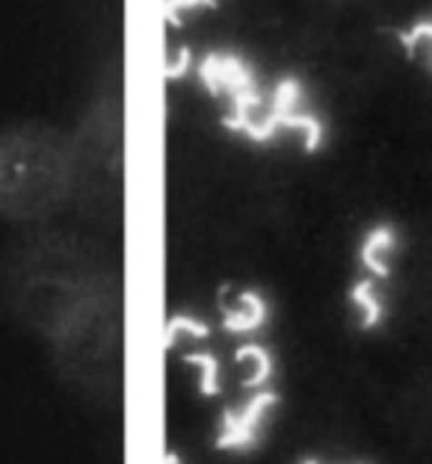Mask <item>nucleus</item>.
Listing matches in <instances>:
<instances>
[{
  "label": "nucleus",
  "mask_w": 432,
  "mask_h": 464,
  "mask_svg": "<svg viewBox=\"0 0 432 464\" xmlns=\"http://www.w3.org/2000/svg\"><path fill=\"white\" fill-rule=\"evenodd\" d=\"M72 151L51 128L0 133V213L15 219L44 217L72 192Z\"/></svg>",
  "instance_id": "f257e3e1"
},
{
  "label": "nucleus",
  "mask_w": 432,
  "mask_h": 464,
  "mask_svg": "<svg viewBox=\"0 0 432 464\" xmlns=\"http://www.w3.org/2000/svg\"><path fill=\"white\" fill-rule=\"evenodd\" d=\"M196 74L204 92L229 104V112L222 116V128L237 133V137H246L267 107V95L260 92L252 63L237 51H211L196 63Z\"/></svg>",
  "instance_id": "f03ea898"
},
{
  "label": "nucleus",
  "mask_w": 432,
  "mask_h": 464,
  "mask_svg": "<svg viewBox=\"0 0 432 464\" xmlns=\"http://www.w3.org/2000/svg\"><path fill=\"white\" fill-rule=\"evenodd\" d=\"M279 133H297L305 154H317L326 142V124L314 110L305 107V86L297 74H284L267 95V107L260 119L249 128L246 140L267 145Z\"/></svg>",
  "instance_id": "7ed1b4c3"
},
{
  "label": "nucleus",
  "mask_w": 432,
  "mask_h": 464,
  "mask_svg": "<svg viewBox=\"0 0 432 464\" xmlns=\"http://www.w3.org/2000/svg\"><path fill=\"white\" fill-rule=\"evenodd\" d=\"M279 409V393L270 388L255 391L241 409H225L220 417V429L213 435V447L222 452H246L252 450L270 423L272 411Z\"/></svg>",
  "instance_id": "20e7f679"
},
{
  "label": "nucleus",
  "mask_w": 432,
  "mask_h": 464,
  "mask_svg": "<svg viewBox=\"0 0 432 464\" xmlns=\"http://www.w3.org/2000/svg\"><path fill=\"white\" fill-rule=\"evenodd\" d=\"M400 248V234L391 222L370 225L358 243V264L365 266V273L377 281H385L391 276V260Z\"/></svg>",
  "instance_id": "39448f33"
},
{
  "label": "nucleus",
  "mask_w": 432,
  "mask_h": 464,
  "mask_svg": "<svg viewBox=\"0 0 432 464\" xmlns=\"http://www.w3.org/2000/svg\"><path fill=\"white\" fill-rule=\"evenodd\" d=\"M270 320V302L258 290H237L231 304L222 308V328L229 334H252Z\"/></svg>",
  "instance_id": "423d86ee"
},
{
  "label": "nucleus",
  "mask_w": 432,
  "mask_h": 464,
  "mask_svg": "<svg viewBox=\"0 0 432 464\" xmlns=\"http://www.w3.org/2000/svg\"><path fill=\"white\" fill-rule=\"evenodd\" d=\"M349 302L352 308L358 314V323L361 328H379L385 320V302H382V293L377 287V278H358L356 285L349 290Z\"/></svg>",
  "instance_id": "0eeeda50"
},
{
  "label": "nucleus",
  "mask_w": 432,
  "mask_h": 464,
  "mask_svg": "<svg viewBox=\"0 0 432 464\" xmlns=\"http://www.w3.org/2000/svg\"><path fill=\"white\" fill-rule=\"evenodd\" d=\"M234 361L243 367V376H246L243 384L252 391L267 388L272 379V370H276V361H272V355L260 343H243L234 353Z\"/></svg>",
  "instance_id": "6e6552de"
},
{
  "label": "nucleus",
  "mask_w": 432,
  "mask_h": 464,
  "mask_svg": "<svg viewBox=\"0 0 432 464\" xmlns=\"http://www.w3.org/2000/svg\"><path fill=\"white\" fill-rule=\"evenodd\" d=\"M184 361L190 367L199 370V393L201 396H220V391H222L220 358H216L213 353H204V349H199V353H187Z\"/></svg>",
  "instance_id": "1a4fd4ad"
},
{
  "label": "nucleus",
  "mask_w": 432,
  "mask_h": 464,
  "mask_svg": "<svg viewBox=\"0 0 432 464\" xmlns=\"http://www.w3.org/2000/svg\"><path fill=\"white\" fill-rule=\"evenodd\" d=\"M211 337V325L192 314H172L166 320V349H175L181 341H204Z\"/></svg>",
  "instance_id": "9d476101"
},
{
  "label": "nucleus",
  "mask_w": 432,
  "mask_h": 464,
  "mask_svg": "<svg viewBox=\"0 0 432 464\" xmlns=\"http://www.w3.org/2000/svg\"><path fill=\"white\" fill-rule=\"evenodd\" d=\"M397 39H400V48L408 56H415L420 48H432V15L415 21L408 30H400L397 33Z\"/></svg>",
  "instance_id": "9b49d317"
},
{
  "label": "nucleus",
  "mask_w": 432,
  "mask_h": 464,
  "mask_svg": "<svg viewBox=\"0 0 432 464\" xmlns=\"http://www.w3.org/2000/svg\"><path fill=\"white\" fill-rule=\"evenodd\" d=\"M216 4H220V0H163V13L169 24L178 27L184 15L199 13V9H213Z\"/></svg>",
  "instance_id": "f8f14e48"
},
{
  "label": "nucleus",
  "mask_w": 432,
  "mask_h": 464,
  "mask_svg": "<svg viewBox=\"0 0 432 464\" xmlns=\"http://www.w3.org/2000/svg\"><path fill=\"white\" fill-rule=\"evenodd\" d=\"M192 69V51L187 48H178L172 56H166V63H163V77L169 83H175L181 81V77H187V72Z\"/></svg>",
  "instance_id": "ddd939ff"
},
{
  "label": "nucleus",
  "mask_w": 432,
  "mask_h": 464,
  "mask_svg": "<svg viewBox=\"0 0 432 464\" xmlns=\"http://www.w3.org/2000/svg\"><path fill=\"white\" fill-rule=\"evenodd\" d=\"M299 464H323V461L320 459H302Z\"/></svg>",
  "instance_id": "4468645a"
},
{
  "label": "nucleus",
  "mask_w": 432,
  "mask_h": 464,
  "mask_svg": "<svg viewBox=\"0 0 432 464\" xmlns=\"http://www.w3.org/2000/svg\"><path fill=\"white\" fill-rule=\"evenodd\" d=\"M429 51V65H432V48H427Z\"/></svg>",
  "instance_id": "2eb2a0df"
}]
</instances>
